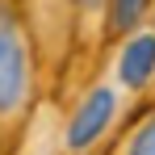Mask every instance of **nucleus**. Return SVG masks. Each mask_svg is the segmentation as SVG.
I'll return each mask as SVG.
<instances>
[{
	"label": "nucleus",
	"instance_id": "f03ea898",
	"mask_svg": "<svg viewBox=\"0 0 155 155\" xmlns=\"http://www.w3.org/2000/svg\"><path fill=\"white\" fill-rule=\"evenodd\" d=\"M117 109H122L117 88H109V84H92V88L80 97V105L71 109V117H67L63 147L76 151V155H80V151H92L105 134H109L113 117H117Z\"/></svg>",
	"mask_w": 155,
	"mask_h": 155
},
{
	"label": "nucleus",
	"instance_id": "0eeeda50",
	"mask_svg": "<svg viewBox=\"0 0 155 155\" xmlns=\"http://www.w3.org/2000/svg\"><path fill=\"white\" fill-rule=\"evenodd\" d=\"M151 17H155V13H151Z\"/></svg>",
	"mask_w": 155,
	"mask_h": 155
},
{
	"label": "nucleus",
	"instance_id": "423d86ee",
	"mask_svg": "<svg viewBox=\"0 0 155 155\" xmlns=\"http://www.w3.org/2000/svg\"><path fill=\"white\" fill-rule=\"evenodd\" d=\"M71 8H76V21L84 29H97V42L105 46V8H109V0H71Z\"/></svg>",
	"mask_w": 155,
	"mask_h": 155
},
{
	"label": "nucleus",
	"instance_id": "39448f33",
	"mask_svg": "<svg viewBox=\"0 0 155 155\" xmlns=\"http://www.w3.org/2000/svg\"><path fill=\"white\" fill-rule=\"evenodd\" d=\"M113 155H155V105H147L117 138Z\"/></svg>",
	"mask_w": 155,
	"mask_h": 155
},
{
	"label": "nucleus",
	"instance_id": "20e7f679",
	"mask_svg": "<svg viewBox=\"0 0 155 155\" xmlns=\"http://www.w3.org/2000/svg\"><path fill=\"white\" fill-rule=\"evenodd\" d=\"M155 13V0H109L105 8V42H126Z\"/></svg>",
	"mask_w": 155,
	"mask_h": 155
},
{
	"label": "nucleus",
	"instance_id": "f257e3e1",
	"mask_svg": "<svg viewBox=\"0 0 155 155\" xmlns=\"http://www.w3.org/2000/svg\"><path fill=\"white\" fill-rule=\"evenodd\" d=\"M34 97V46L21 21L0 8V117H21Z\"/></svg>",
	"mask_w": 155,
	"mask_h": 155
},
{
	"label": "nucleus",
	"instance_id": "7ed1b4c3",
	"mask_svg": "<svg viewBox=\"0 0 155 155\" xmlns=\"http://www.w3.org/2000/svg\"><path fill=\"white\" fill-rule=\"evenodd\" d=\"M117 84L126 92H147L155 84V29H138L117 51Z\"/></svg>",
	"mask_w": 155,
	"mask_h": 155
}]
</instances>
